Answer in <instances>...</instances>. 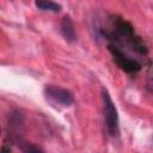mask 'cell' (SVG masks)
Instances as JSON below:
<instances>
[{
	"label": "cell",
	"instance_id": "1",
	"mask_svg": "<svg viewBox=\"0 0 153 153\" xmlns=\"http://www.w3.org/2000/svg\"><path fill=\"white\" fill-rule=\"evenodd\" d=\"M102 102H103V118H104L105 130L109 136L115 137L120 134L118 114H117L115 103H114L109 91L105 87L102 88Z\"/></svg>",
	"mask_w": 153,
	"mask_h": 153
},
{
	"label": "cell",
	"instance_id": "2",
	"mask_svg": "<svg viewBox=\"0 0 153 153\" xmlns=\"http://www.w3.org/2000/svg\"><path fill=\"white\" fill-rule=\"evenodd\" d=\"M43 92H44L47 100L54 105H60V106L67 108V106H71L72 104H74L73 93L65 87L48 84L44 86Z\"/></svg>",
	"mask_w": 153,
	"mask_h": 153
},
{
	"label": "cell",
	"instance_id": "3",
	"mask_svg": "<svg viewBox=\"0 0 153 153\" xmlns=\"http://www.w3.org/2000/svg\"><path fill=\"white\" fill-rule=\"evenodd\" d=\"M109 51L111 53L117 66L121 69H123L124 72H127L129 74H135L141 69V63L139 62L137 59L129 56L127 54H123L122 51L116 50V49H109Z\"/></svg>",
	"mask_w": 153,
	"mask_h": 153
},
{
	"label": "cell",
	"instance_id": "4",
	"mask_svg": "<svg viewBox=\"0 0 153 153\" xmlns=\"http://www.w3.org/2000/svg\"><path fill=\"white\" fill-rule=\"evenodd\" d=\"M61 33L63 36V38L69 42V43H74L76 41V31H75V26L74 23L72 20V18L69 16H65L61 20Z\"/></svg>",
	"mask_w": 153,
	"mask_h": 153
},
{
	"label": "cell",
	"instance_id": "5",
	"mask_svg": "<svg viewBox=\"0 0 153 153\" xmlns=\"http://www.w3.org/2000/svg\"><path fill=\"white\" fill-rule=\"evenodd\" d=\"M17 143H18V147L20 148V151L23 153H44V151L37 146V145H33L31 142H27L23 139H17Z\"/></svg>",
	"mask_w": 153,
	"mask_h": 153
},
{
	"label": "cell",
	"instance_id": "6",
	"mask_svg": "<svg viewBox=\"0 0 153 153\" xmlns=\"http://www.w3.org/2000/svg\"><path fill=\"white\" fill-rule=\"evenodd\" d=\"M24 123V116L19 111H13L8 116V127H11L14 130H18L19 127H22Z\"/></svg>",
	"mask_w": 153,
	"mask_h": 153
},
{
	"label": "cell",
	"instance_id": "7",
	"mask_svg": "<svg viewBox=\"0 0 153 153\" xmlns=\"http://www.w3.org/2000/svg\"><path fill=\"white\" fill-rule=\"evenodd\" d=\"M35 6L41 11H49V12H59L61 10V5L54 1H36Z\"/></svg>",
	"mask_w": 153,
	"mask_h": 153
},
{
	"label": "cell",
	"instance_id": "8",
	"mask_svg": "<svg viewBox=\"0 0 153 153\" xmlns=\"http://www.w3.org/2000/svg\"><path fill=\"white\" fill-rule=\"evenodd\" d=\"M10 142H8V140L6 139L5 141H4V143H2V147H1V153H13V151H12V148L10 147V145H8Z\"/></svg>",
	"mask_w": 153,
	"mask_h": 153
},
{
	"label": "cell",
	"instance_id": "9",
	"mask_svg": "<svg viewBox=\"0 0 153 153\" xmlns=\"http://www.w3.org/2000/svg\"><path fill=\"white\" fill-rule=\"evenodd\" d=\"M147 86H148L149 91L153 93V78H151V79L148 80V84H147Z\"/></svg>",
	"mask_w": 153,
	"mask_h": 153
}]
</instances>
